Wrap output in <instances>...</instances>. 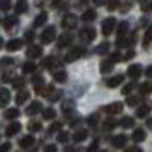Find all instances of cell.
I'll return each mask as SVG.
<instances>
[{"label":"cell","instance_id":"cell-14","mask_svg":"<svg viewBox=\"0 0 152 152\" xmlns=\"http://www.w3.org/2000/svg\"><path fill=\"white\" fill-rule=\"evenodd\" d=\"M32 145H34V137L32 135H25V137H21V141H19L21 148H30Z\"/></svg>","mask_w":152,"mask_h":152},{"label":"cell","instance_id":"cell-49","mask_svg":"<svg viewBox=\"0 0 152 152\" xmlns=\"http://www.w3.org/2000/svg\"><path fill=\"white\" fill-rule=\"evenodd\" d=\"M58 130H60V122H55V124L51 126V130H49V132H51V133H55V132H58Z\"/></svg>","mask_w":152,"mask_h":152},{"label":"cell","instance_id":"cell-34","mask_svg":"<svg viewBox=\"0 0 152 152\" xmlns=\"http://www.w3.org/2000/svg\"><path fill=\"white\" fill-rule=\"evenodd\" d=\"M120 126H122V128H132V126H133V118H130V116H124V118L120 120Z\"/></svg>","mask_w":152,"mask_h":152},{"label":"cell","instance_id":"cell-6","mask_svg":"<svg viewBox=\"0 0 152 152\" xmlns=\"http://www.w3.org/2000/svg\"><path fill=\"white\" fill-rule=\"evenodd\" d=\"M62 26L66 28V30H72V28H75L77 26V17L75 15H66L62 19Z\"/></svg>","mask_w":152,"mask_h":152},{"label":"cell","instance_id":"cell-38","mask_svg":"<svg viewBox=\"0 0 152 152\" xmlns=\"http://www.w3.org/2000/svg\"><path fill=\"white\" fill-rule=\"evenodd\" d=\"M32 83H34V86H36V88H39V86H43V77H42V75H34Z\"/></svg>","mask_w":152,"mask_h":152},{"label":"cell","instance_id":"cell-55","mask_svg":"<svg viewBox=\"0 0 152 152\" xmlns=\"http://www.w3.org/2000/svg\"><path fill=\"white\" fill-rule=\"evenodd\" d=\"M96 150H98V143H92L90 148H88V152H96Z\"/></svg>","mask_w":152,"mask_h":152},{"label":"cell","instance_id":"cell-46","mask_svg":"<svg viewBox=\"0 0 152 152\" xmlns=\"http://www.w3.org/2000/svg\"><path fill=\"white\" fill-rule=\"evenodd\" d=\"M68 139H69V133H68V132H62V133H58V141H60V143H66Z\"/></svg>","mask_w":152,"mask_h":152},{"label":"cell","instance_id":"cell-5","mask_svg":"<svg viewBox=\"0 0 152 152\" xmlns=\"http://www.w3.org/2000/svg\"><path fill=\"white\" fill-rule=\"evenodd\" d=\"M150 111H152V102H145L143 105L137 107V116L139 118H145V116H148Z\"/></svg>","mask_w":152,"mask_h":152},{"label":"cell","instance_id":"cell-47","mask_svg":"<svg viewBox=\"0 0 152 152\" xmlns=\"http://www.w3.org/2000/svg\"><path fill=\"white\" fill-rule=\"evenodd\" d=\"M116 126V122L113 120V118H111V120H107V122H105V130H113V128Z\"/></svg>","mask_w":152,"mask_h":152},{"label":"cell","instance_id":"cell-15","mask_svg":"<svg viewBox=\"0 0 152 152\" xmlns=\"http://www.w3.org/2000/svg\"><path fill=\"white\" fill-rule=\"evenodd\" d=\"M19 132H21V124H19V122H13V124L8 126V130H6V135L11 137V135H15V133H19Z\"/></svg>","mask_w":152,"mask_h":152},{"label":"cell","instance_id":"cell-27","mask_svg":"<svg viewBox=\"0 0 152 152\" xmlns=\"http://www.w3.org/2000/svg\"><path fill=\"white\" fill-rule=\"evenodd\" d=\"M141 10H143V13H150L152 11V0H141Z\"/></svg>","mask_w":152,"mask_h":152},{"label":"cell","instance_id":"cell-39","mask_svg":"<svg viewBox=\"0 0 152 152\" xmlns=\"http://www.w3.org/2000/svg\"><path fill=\"white\" fill-rule=\"evenodd\" d=\"M118 8V0H107V10L109 11H115Z\"/></svg>","mask_w":152,"mask_h":152},{"label":"cell","instance_id":"cell-42","mask_svg":"<svg viewBox=\"0 0 152 152\" xmlns=\"http://www.w3.org/2000/svg\"><path fill=\"white\" fill-rule=\"evenodd\" d=\"M98 120H100V116H98V115H90L88 118H86V122H88L90 126H96V124H98Z\"/></svg>","mask_w":152,"mask_h":152},{"label":"cell","instance_id":"cell-43","mask_svg":"<svg viewBox=\"0 0 152 152\" xmlns=\"http://www.w3.org/2000/svg\"><path fill=\"white\" fill-rule=\"evenodd\" d=\"M23 85H25V79H23V77H15L13 79V86H15V88H23Z\"/></svg>","mask_w":152,"mask_h":152},{"label":"cell","instance_id":"cell-54","mask_svg":"<svg viewBox=\"0 0 152 152\" xmlns=\"http://www.w3.org/2000/svg\"><path fill=\"white\" fill-rule=\"evenodd\" d=\"M145 75H147V77H150V79H152V66H148L147 69H145Z\"/></svg>","mask_w":152,"mask_h":152},{"label":"cell","instance_id":"cell-58","mask_svg":"<svg viewBox=\"0 0 152 152\" xmlns=\"http://www.w3.org/2000/svg\"><path fill=\"white\" fill-rule=\"evenodd\" d=\"M64 152H75V150H73L72 147H66V150H64Z\"/></svg>","mask_w":152,"mask_h":152},{"label":"cell","instance_id":"cell-44","mask_svg":"<svg viewBox=\"0 0 152 152\" xmlns=\"http://www.w3.org/2000/svg\"><path fill=\"white\" fill-rule=\"evenodd\" d=\"M135 86H137V85H135V83H133V81H132L130 85H126L124 88H122V92H124V94H130V92H132L133 88H135Z\"/></svg>","mask_w":152,"mask_h":152},{"label":"cell","instance_id":"cell-2","mask_svg":"<svg viewBox=\"0 0 152 152\" xmlns=\"http://www.w3.org/2000/svg\"><path fill=\"white\" fill-rule=\"evenodd\" d=\"M115 25H116V21L113 19V17H107V19L103 21V25H102V32H103V36H111L115 30Z\"/></svg>","mask_w":152,"mask_h":152},{"label":"cell","instance_id":"cell-19","mask_svg":"<svg viewBox=\"0 0 152 152\" xmlns=\"http://www.w3.org/2000/svg\"><path fill=\"white\" fill-rule=\"evenodd\" d=\"M86 137H88V132H86V130H79V132H75V133H73V141H75V143L85 141Z\"/></svg>","mask_w":152,"mask_h":152},{"label":"cell","instance_id":"cell-56","mask_svg":"<svg viewBox=\"0 0 152 152\" xmlns=\"http://www.w3.org/2000/svg\"><path fill=\"white\" fill-rule=\"evenodd\" d=\"M32 38H34V34H32V32H26V36H25L26 42H32Z\"/></svg>","mask_w":152,"mask_h":152},{"label":"cell","instance_id":"cell-48","mask_svg":"<svg viewBox=\"0 0 152 152\" xmlns=\"http://www.w3.org/2000/svg\"><path fill=\"white\" fill-rule=\"evenodd\" d=\"M10 148H11V145H10V143L0 145V152H10Z\"/></svg>","mask_w":152,"mask_h":152},{"label":"cell","instance_id":"cell-16","mask_svg":"<svg viewBox=\"0 0 152 152\" xmlns=\"http://www.w3.org/2000/svg\"><path fill=\"white\" fill-rule=\"evenodd\" d=\"M145 137H147V132H145V130H135L132 133V141H135V143L145 141Z\"/></svg>","mask_w":152,"mask_h":152},{"label":"cell","instance_id":"cell-25","mask_svg":"<svg viewBox=\"0 0 152 152\" xmlns=\"http://www.w3.org/2000/svg\"><path fill=\"white\" fill-rule=\"evenodd\" d=\"M139 90H141V94H143V96L150 94V92H152V83H150V81H147V83H143L141 86H139Z\"/></svg>","mask_w":152,"mask_h":152},{"label":"cell","instance_id":"cell-52","mask_svg":"<svg viewBox=\"0 0 152 152\" xmlns=\"http://www.w3.org/2000/svg\"><path fill=\"white\" fill-rule=\"evenodd\" d=\"M10 64H13V58H4L2 60V66H10Z\"/></svg>","mask_w":152,"mask_h":152},{"label":"cell","instance_id":"cell-29","mask_svg":"<svg viewBox=\"0 0 152 152\" xmlns=\"http://www.w3.org/2000/svg\"><path fill=\"white\" fill-rule=\"evenodd\" d=\"M111 69H113V62H111V60L102 62V68H100V72H102V73H109Z\"/></svg>","mask_w":152,"mask_h":152},{"label":"cell","instance_id":"cell-31","mask_svg":"<svg viewBox=\"0 0 152 152\" xmlns=\"http://www.w3.org/2000/svg\"><path fill=\"white\" fill-rule=\"evenodd\" d=\"M4 116L6 118H10V120H13V118H17V116H19V109H8L4 113Z\"/></svg>","mask_w":152,"mask_h":152},{"label":"cell","instance_id":"cell-12","mask_svg":"<svg viewBox=\"0 0 152 152\" xmlns=\"http://www.w3.org/2000/svg\"><path fill=\"white\" fill-rule=\"evenodd\" d=\"M128 30H130V23H128V21H122L120 25H118V28H116V34H118V38L122 39V38L126 36Z\"/></svg>","mask_w":152,"mask_h":152},{"label":"cell","instance_id":"cell-24","mask_svg":"<svg viewBox=\"0 0 152 152\" xmlns=\"http://www.w3.org/2000/svg\"><path fill=\"white\" fill-rule=\"evenodd\" d=\"M8 102H10V90L0 88V105H6Z\"/></svg>","mask_w":152,"mask_h":152},{"label":"cell","instance_id":"cell-3","mask_svg":"<svg viewBox=\"0 0 152 152\" xmlns=\"http://www.w3.org/2000/svg\"><path fill=\"white\" fill-rule=\"evenodd\" d=\"M94 38H96V30L92 26H85L83 30H81V39H83V42H94Z\"/></svg>","mask_w":152,"mask_h":152},{"label":"cell","instance_id":"cell-37","mask_svg":"<svg viewBox=\"0 0 152 152\" xmlns=\"http://www.w3.org/2000/svg\"><path fill=\"white\" fill-rule=\"evenodd\" d=\"M152 42V26L148 28V30H147V34H145V39H143V45H145V47H147V45Z\"/></svg>","mask_w":152,"mask_h":152},{"label":"cell","instance_id":"cell-36","mask_svg":"<svg viewBox=\"0 0 152 152\" xmlns=\"http://www.w3.org/2000/svg\"><path fill=\"white\" fill-rule=\"evenodd\" d=\"M26 10H28V6H26V2H23V0L15 6V11H17V13H25Z\"/></svg>","mask_w":152,"mask_h":152},{"label":"cell","instance_id":"cell-17","mask_svg":"<svg viewBox=\"0 0 152 152\" xmlns=\"http://www.w3.org/2000/svg\"><path fill=\"white\" fill-rule=\"evenodd\" d=\"M53 77H55L56 83H66V79H68V73L64 72V69H58V72L53 73Z\"/></svg>","mask_w":152,"mask_h":152},{"label":"cell","instance_id":"cell-30","mask_svg":"<svg viewBox=\"0 0 152 152\" xmlns=\"http://www.w3.org/2000/svg\"><path fill=\"white\" fill-rule=\"evenodd\" d=\"M23 72H25V73L36 72V64H34V62H25V64H23Z\"/></svg>","mask_w":152,"mask_h":152},{"label":"cell","instance_id":"cell-57","mask_svg":"<svg viewBox=\"0 0 152 152\" xmlns=\"http://www.w3.org/2000/svg\"><path fill=\"white\" fill-rule=\"evenodd\" d=\"M141 25L143 26H148V19H147V17H143V19H141Z\"/></svg>","mask_w":152,"mask_h":152},{"label":"cell","instance_id":"cell-32","mask_svg":"<svg viewBox=\"0 0 152 152\" xmlns=\"http://www.w3.org/2000/svg\"><path fill=\"white\" fill-rule=\"evenodd\" d=\"M60 96H62V92H60V90H55V88H53V90H51V94H49L47 98H49V102H56V100H60Z\"/></svg>","mask_w":152,"mask_h":152},{"label":"cell","instance_id":"cell-50","mask_svg":"<svg viewBox=\"0 0 152 152\" xmlns=\"http://www.w3.org/2000/svg\"><path fill=\"white\" fill-rule=\"evenodd\" d=\"M133 56H135V53H133V51L130 49V51H128V53H126V55L122 56V58H126V60H130V58H133Z\"/></svg>","mask_w":152,"mask_h":152},{"label":"cell","instance_id":"cell-62","mask_svg":"<svg viewBox=\"0 0 152 152\" xmlns=\"http://www.w3.org/2000/svg\"><path fill=\"white\" fill-rule=\"evenodd\" d=\"M103 152H105V150H103Z\"/></svg>","mask_w":152,"mask_h":152},{"label":"cell","instance_id":"cell-13","mask_svg":"<svg viewBox=\"0 0 152 152\" xmlns=\"http://www.w3.org/2000/svg\"><path fill=\"white\" fill-rule=\"evenodd\" d=\"M28 98H30V94H28L26 90H19L17 96H15V102H17V105H23L25 102H28Z\"/></svg>","mask_w":152,"mask_h":152},{"label":"cell","instance_id":"cell-22","mask_svg":"<svg viewBox=\"0 0 152 152\" xmlns=\"http://www.w3.org/2000/svg\"><path fill=\"white\" fill-rule=\"evenodd\" d=\"M72 36H69V34H64V36H60L58 38V47H68L69 43H72Z\"/></svg>","mask_w":152,"mask_h":152},{"label":"cell","instance_id":"cell-35","mask_svg":"<svg viewBox=\"0 0 152 152\" xmlns=\"http://www.w3.org/2000/svg\"><path fill=\"white\" fill-rule=\"evenodd\" d=\"M139 102H141V98H139V96H128V100H126V103L132 105V107H133V105H139Z\"/></svg>","mask_w":152,"mask_h":152},{"label":"cell","instance_id":"cell-7","mask_svg":"<svg viewBox=\"0 0 152 152\" xmlns=\"http://www.w3.org/2000/svg\"><path fill=\"white\" fill-rule=\"evenodd\" d=\"M105 113H109V115H118L120 111H122V103L120 102H115V103H109V105H105L103 107Z\"/></svg>","mask_w":152,"mask_h":152},{"label":"cell","instance_id":"cell-40","mask_svg":"<svg viewBox=\"0 0 152 152\" xmlns=\"http://www.w3.org/2000/svg\"><path fill=\"white\" fill-rule=\"evenodd\" d=\"M28 130L30 132H39L42 130V124H39V122H30V124H28Z\"/></svg>","mask_w":152,"mask_h":152},{"label":"cell","instance_id":"cell-26","mask_svg":"<svg viewBox=\"0 0 152 152\" xmlns=\"http://www.w3.org/2000/svg\"><path fill=\"white\" fill-rule=\"evenodd\" d=\"M15 25H17V17H6L4 19V28H8V30L13 28Z\"/></svg>","mask_w":152,"mask_h":152},{"label":"cell","instance_id":"cell-8","mask_svg":"<svg viewBox=\"0 0 152 152\" xmlns=\"http://www.w3.org/2000/svg\"><path fill=\"white\" fill-rule=\"evenodd\" d=\"M141 73H143V68L139 66V64H132V66H128V75H130L132 79L141 77Z\"/></svg>","mask_w":152,"mask_h":152},{"label":"cell","instance_id":"cell-20","mask_svg":"<svg viewBox=\"0 0 152 152\" xmlns=\"http://www.w3.org/2000/svg\"><path fill=\"white\" fill-rule=\"evenodd\" d=\"M6 47H8V51H17V49L23 47V42H21V39H10Z\"/></svg>","mask_w":152,"mask_h":152},{"label":"cell","instance_id":"cell-60","mask_svg":"<svg viewBox=\"0 0 152 152\" xmlns=\"http://www.w3.org/2000/svg\"><path fill=\"white\" fill-rule=\"evenodd\" d=\"M105 0H94V4H103Z\"/></svg>","mask_w":152,"mask_h":152},{"label":"cell","instance_id":"cell-61","mask_svg":"<svg viewBox=\"0 0 152 152\" xmlns=\"http://www.w3.org/2000/svg\"><path fill=\"white\" fill-rule=\"evenodd\" d=\"M2 45H4V42H2V38H0V47H2Z\"/></svg>","mask_w":152,"mask_h":152},{"label":"cell","instance_id":"cell-4","mask_svg":"<svg viewBox=\"0 0 152 152\" xmlns=\"http://www.w3.org/2000/svg\"><path fill=\"white\" fill-rule=\"evenodd\" d=\"M83 55H85V49H81V47H73L66 56H64V60H66V62H73V60H77V58H81Z\"/></svg>","mask_w":152,"mask_h":152},{"label":"cell","instance_id":"cell-18","mask_svg":"<svg viewBox=\"0 0 152 152\" xmlns=\"http://www.w3.org/2000/svg\"><path fill=\"white\" fill-rule=\"evenodd\" d=\"M39 111H42V103H39V102H34V103H30L26 107V113L28 115H36V113H39Z\"/></svg>","mask_w":152,"mask_h":152},{"label":"cell","instance_id":"cell-1","mask_svg":"<svg viewBox=\"0 0 152 152\" xmlns=\"http://www.w3.org/2000/svg\"><path fill=\"white\" fill-rule=\"evenodd\" d=\"M55 38H56V28L55 26H47L42 32V43H51V42H55Z\"/></svg>","mask_w":152,"mask_h":152},{"label":"cell","instance_id":"cell-11","mask_svg":"<svg viewBox=\"0 0 152 152\" xmlns=\"http://www.w3.org/2000/svg\"><path fill=\"white\" fill-rule=\"evenodd\" d=\"M26 55H28V58H39V56L43 55V49L39 47V45H32V47L28 49Z\"/></svg>","mask_w":152,"mask_h":152},{"label":"cell","instance_id":"cell-53","mask_svg":"<svg viewBox=\"0 0 152 152\" xmlns=\"http://www.w3.org/2000/svg\"><path fill=\"white\" fill-rule=\"evenodd\" d=\"M124 152H143V150L139 148V147H130V148H128V150H124Z\"/></svg>","mask_w":152,"mask_h":152},{"label":"cell","instance_id":"cell-9","mask_svg":"<svg viewBox=\"0 0 152 152\" xmlns=\"http://www.w3.org/2000/svg\"><path fill=\"white\" fill-rule=\"evenodd\" d=\"M126 143H128V137H126V135H115L113 139H111V145H113L115 148L126 147Z\"/></svg>","mask_w":152,"mask_h":152},{"label":"cell","instance_id":"cell-33","mask_svg":"<svg viewBox=\"0 0 152 152\" xmlns=\"http://www.w3.org/2000/svg\"><path fill=\"white\" fill-rule=\"evenodd\" d=\"M107 51H109V43H107V42H103L102 45H98V47H96V53H98V55H105Z\"/></svg>","mask_w":152,"mask_h":152},{"label":"cell","instance_id":"cell-23","mask_svg":"<svg viewBox=\"0 0 152 152\" xmlns=\"http://www.w3.org/2000/svg\"><path fill=\"white\" fill-rule=\"evenodd\" d=\"M45 21H47V13H39L36 19H34V26H36V28H38V26H43Z\"/></svg>","mask_w":152,"mask_h":152},{"label":"cell","instance_id":"cell-21","mask_svg":"<svg viewBox=\"0 0 152 152\" xmlns=\"http://www.w3.org/2000/svg\"><path fill=\"white\" fill-rule=\"evenodd\" d=\"M96 10H85L83 11V21H86V23H90V21H94L96 19Z\"/></svg>","mask_w":152,"mask_h":152},{"label":"cell","instance_id":"cell-28","mask_svg":"<svg viewBox=\"0 0 152 152\" xmlns=\"http://www.w3.org/2000/svg\"><path fill=\"white\" fill-rule=\"evenodd\" d=\"M55 116H56V111L53 109V107H49V109L43 111V118H45V120H53Z\"/></svg>","mask_w":152,"mask_h":152},{"label":"cell","instance_id":"cell-10","mask_svg":"<svg viewBox=\"0 0 152 152\" xmlns=\"http://www.w3.org/2000/svg\"><path fill=\"white\" fill-rule=\"evenodd\" d=\"M122 81H124V75H115V77H109L105 81V85H107L109 88H115V86H118Z\"/></svg>","mask_w":152,"mask_h":152},{"label":"cell","instance_id":"cell-41","mask_svg":"<svg viewBox=\"0 0 152 152\" xmlns=\"http://www.w3.org/2000/svg\"><path fill=\"white\" fill-rule=\"evenodd\" d=\"M10 8H11V0H0V10L8 11Z\"/></svg>","mask_w":152,"mask_h":152},{"label":"cell","instance_id":"cell-45","mask_svg":"<svg viewBox=\"0 0 152 152\" xmlns=\"http://www.w3.org/2000/svg\"><path fill=\"white\" fill-rule=\"evenodd\" d=\"M53 64H55V56H49L43 60V68H53Z\"/></svg>","mask_w":152,"mask_h":152},{"label":"cell","instance_id":"cell-51","mask_svg":"<svg viewBox=\"0 0 152 152\" xmlns=\"http://www.w3.org/2000/svg\"><path fill=\"white\" fill-rule=\"evenodd\" d=\"M45 152H56V147L55 145H47V147H45Z\"/></svg>","mask_w":152,"mask_h":152},{"label":"cell","instance_id":"cell-59","mask_svg":"<svg viewBox=\"0 0 152 152\" xmlns=\"http://www.w3.org/2000/svg\"><path fill=\"white\" fill-rule=\"evenodd\" d=\"M147 126H148V128H152V118H148V122H147Z\"/></svg>","mask_w":152,"mask_h":152}]
</instances>
